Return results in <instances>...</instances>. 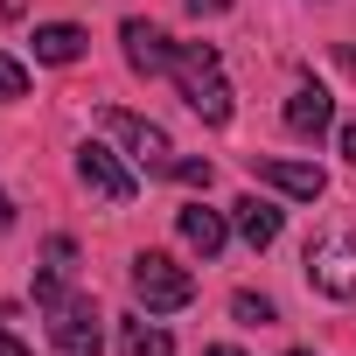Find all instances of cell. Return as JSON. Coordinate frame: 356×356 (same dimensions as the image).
<instances>
[{"label": "cell", "mask_w": 356, "mask_h": 356, "mask_svg": "<svg viewBox=\"0 0 356 356\" xmlns=\"http://www.w3.org/2000/svg\"><path fill=\"white\" fill-rule=\"evenodd\" d=\"M133 300H140L147 314H175V307L196 300V273L175 266L168 252H140V259H133Z\"/></svg>", "instance_id": "obj_3"}, {"label": "cell", "mask_w": 356, "mask_h": 356, "mask_svg": "<svg viewBox=\"0 0 356 356\" xmlns=\"http://www.w3.org/2000/svg\"><path fill=\"white\" fill-rule=\"evenodd\" d=\"M231 0H189V15H224Z\"/></svg>", "instance_id": "obj_17"}, {"label": "cell", "mask_w": 356, "mask_h": 356, "mask_svg": "<svg viewBox=\"0 0 356 356\" xmlns=\"http://www.w3.org/2000/svg\"><path fill=\"white\" fill-rule=\"evenodd\" d=\"M0 356H29V342H15L8 328H0Z\"/></svg>", "instance_id": "obj_18"}, {"label": "cell", "mask_w": 356, "mask_h": 356, "mask_svg": "<svg viewBox=\"0 0 356 356\" xmlns=\"http://www.w3.org/2000/svg\"><path fill=\"white\" fill-rule=\"evenodd\" d=\"M0 231H15V203L8 196H0Z\"/></svg>", "instance_id": "obj_20"}, {"label": "cell", "mask_w": 356, "mask_h": 356, "mask_svg": "<svg viewBox=\"0 0 356 356\" xmlns=\"http://www.w3.org/2000/svg\"><path fill=\"white\" fill-rule=\"evenodd\" d=\"M286 356H307V349H286Z\"/></svg>", "instance_id": "obj_23"}, {"label": "cell", "mask_w": 356, "mask_h": 356, "mask_svg": "<svg viewBox=\"0 0 356 356\" xmlns=\"http://www.w3.org/2000/svg\"><path fill=\"white\" fill-rule=\"evenodd\" d=\"M307 286L321 300H356V224L307 238Z\"/></svg>", "instance_id": "obj_2"}, {"label": "cell", "mask_w": 356, "mask_h": 356, "mask_svg": "<svg viewBox=\"0 0 356 356\" xmlns=\"http://www.w3.org/2000/svg\"><path fill=\"white\" fill-rule=\"evenodd\" d=\"M328 126H335V98H328L321 84H300V91L286 98V133H293V140H321Z\"/></svg>", "instance_id": "obj_9"}, {"label": "cell", "mask_w": 356, "mask_h": 356, "mask_svg": "<svg viewBox=\"0 0 356 356\" xmlns=\"http://www.w3.org/2000/svg\"><path fill=\"white\" fill-rule=\"evenodd\" d=\"M119 356H175V335L140 314H119Z\"/></svg>", "instance_id": "obj_13"}, {"label": "cell", "mask_w": 356, "mask_h": 356, "mask_svg": "<svg viewBox=\"0 0 356 356\" xmlns=\"http://www.w3.org/2000/svg\"><path fill=\"white\" fill-rule=\"evenodd\" d=\"M182 238H189L203 259H217V252H224V238H231V224H224V210H203V203H189V210H182Z\"/></svg>", "instance_id": "obj_12"}, {"label": "cell", "mask_w": 356, "mask_h": 356, "mask_svg": "<svg viewBox=\"0 0 356 356\" xmlns=\"http://www.w3.org/2000/svg\"><path fill=\"white\" fill-rule=\"evenodd\" d=\"M77 182H84L98 203H112V210H126V203L140 196V175L119 168V154H112L105 140H84V147H77Z\"/></svg>", "instance_id": "obj_5"}, {"label": "cell", "mask_w": 356, "mask_h": 356, "mask_svg": "<svg viewBox=\"0 0 356 356\" xmlns=\"http://www.w3.org/2000/svg\"><path fill=\"white\" fill-rule=\"evenodd\" d=\"M335 63H342V70H349V77H356V49H335Z\"/></svg>", "instance_id": "obj_21"}, {"label": "cell", "mask_w": 356, "mask_h": 356, "mask_svg": "<svg viewBox=\"0 0 356 356\" xmlns=\"http://www.w3.org/2000/svg\"><path fill=\"white\" fill-rule=\"evenodd\" d=\"M168 77L182 84V98H189V112L203 126H231V77H224V56L210 42H175V70Z\"/></svg>", "instance_id": "obj_1"}, {"label": "cell", "mask_w": 356, "mask_h": 356, "mask_svg": "<svg viewBox=\"0 0 356 356\" xmlns=\"http://www.w3.org/2000/svg\"><path fill=\"white\" fill-rule=\"evenodd\" d=\"M231 224H238V238H245L252 252H266V245H280L286 210H280V203H266V196H238V203H231Z\"/></svg>", "instance_id": "obj_10"}, {"label": "cell", "mask_w": 356, "mask_h": 356, "mask_svg": "<svg viewBox=\"0 0 356 356\" xmlns=\"http://www.w3.org/2000/svg\"><path fill=\"white\" fill-rule=\"evenodd\" d=\"M105 314L84 300V293H63L56 307H49V342L63 349V356H98L105 349V328H98Z\"/></svg>", "instance_id": "obj_6"}, {"label": "cell", "mask_w": 356, "mask_h": 356, "mask_svg": "<svg viewBox=\"0 0 356 356\" xmlns=\"http://www.w3.org/2000/svg\"><path fill=\"white\" fill-rule=\"evenodd\" d=\"M203 356H245V349H231V342H217V349H203Z\"/></svg>", "instance_id": "obj_22"}, {"label": "cell", "mask_w": 356, "mask_h": 356, "mask_svg": "<svg viewBox=\"0 0 356 356\" xmlns=\"http://www.w3.org/2000/svg\"><path fill=\"white\" fill-rule=\"evenodd\" d=\"M98 126L126 147V161H133V168H147V175H168V168H175V140H168L154 119H140V112H126V105H105V112H98Z\"/></svg>", "instance_id": "obj_4"}, {"label": "cell", "mask_w": 356, "mask_h": 356, "mask_svg": "<svg viewBox=\"0 0 356 356\" xmlns=\"http://www.w3.org/2000/svg\"><path fill=\"white\" fill-rule=\"evenodd\" d=\"M342 154H349V168H356V119L342 126Z\"/></svg>", "instance_id": "obj_19"}, {"label": "cell", "mask_w": 356, "mask_h": 356, "mask_svg": "<svg viewBox=\"0 0 356 356\" xmlns=\"http://www.w3.org/2000/svg\"><path fill=\"white\" fill-rule=\"evenodd\" d=\"M245 168L259 175L266 189L293 196V203H314V196L328 189V175H321V168H307V161H280V154H245Z\"/></svg>", "instance_id": "obj_7"}, {"label": "cell", "mask_w": 356, "mask_h": 356, "mask_svg": "<svg viewBox=\"0 0 356 356\" xmlns=\"http://www.w3.org/2000/svg\"><path fill=\"white\" fill-rule=\"evenodd\" d=\"M231 314H238L245 328H273V321H280V307H273L266 293H231Z\"/></svg>", "instance_id": "obj_14"}, {"label": "cell", "mask_w": 356, "mask_h": 356, "mask_svg": "<svg viewBox=\"0 0 356 356\" xmlns=\"http://www.w3.org/2000/svg\"><path fill=\"white\" fill-rule=\"evenodd\" d=\"M0 98H8V105H15V98H29V63H15L8 49H0Z\"/></svg>", "instance_id": "obj_15"}, {"label": "cell", "mask_w": 356, "mask_h": 356, "mask_svg": "<svg viewBox=\"0 0 356 356\" xmlns=\"http://www.w3.org/2000/svg\"><path fill=\"white\" fill-rule=\"evenodd\" d=\"M168 175H175V182H189V189H210V182H217V168H210V161H175Z\"/></svg>", "instance_id": "obj_16"}, {"label": "cell", "mask_w": 356, "mask_h": 356, "mask_svg": "<svg viewBox=\"0 0 356 356\" xmlns=\"http://www.w3.org/2000/svg\"><path fill=\"white\" fill-rule=\"evenodd\" d=\"M84 56V29L77 22H42L35 29V63H77Z\"/></svg>", "instance_id": "obj_11"}, {"label": "cell", "mask_w": 356, "mask_h": 356, "mask_svg": "<svg viewBox=\"0 0 356 356\" xmlns=\"http://www.w3.org/2000/svg\"><path fill=\"white\" fill-rule=\"evenodd\" d=\"M119 42H126V63H133L140 77H168V70H175V42H168L154 22H140V15L119 22Z\"/></svg>", "instance_id": "obj_8"}]
</instances>
